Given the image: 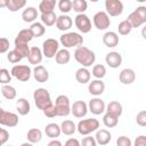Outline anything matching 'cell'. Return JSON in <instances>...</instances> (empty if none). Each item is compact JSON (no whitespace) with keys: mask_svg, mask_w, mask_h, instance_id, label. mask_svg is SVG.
Instances as JSON below:
<instances>
[{"mask_svg":"<svg viewBox=\"0 0 146 146\" xmlns=\"http://www.w3.org/2000/svg\"><path fill=\"white\" fill-rule=\"evenodd\" d=\"M73 25V19L72 17H70L68 15H64L62 14L60 16L57 17V22H56V27L59 31H68Z\"/></svg>","mask_w":146,"mask_h":146,"instance_id":"cell-18","label":"cell"},{"mask_svg":"<svg viewBox=\"0 0 146 146\" xmlns=\"http://www.w3.org/2000/svg\"><path fill=\"white\" fill-rule=\"evenodd\" d=\"M92 23L97 30L103 31V30H106L107 27H110L111 19L106 11H97L92 17Z\"/></svg>","mask_w":146,"mask_h":146,"instance_id":"cell-8","label":"cell"},{"mask_svg":"<svg viewBox=\"0 0 146 146\" xmlns=\"http://www.w3.org/2000/svg\"><path fill=\"white\" fill-rule=\"evenodd\" d=\"M64 146H81V141H79L76 138H68Z\"/></svg>","mask_w":146,"mask_h":146,"instance_id":"cell-53","label":"cell"},{"mask_svg":"<svg viewBox=\"0 0 146 146\" xmlns=\"http://www.w3.org/2000/svg\"><path fill=\"white\" fill-rule=\"evenodd\" d=\"M89 108H88V104L83 100H76L73 103V105L71 106V113L73 114V116L78 117V119H82L87 115Z\"/></svg>","mask_w":146,"mask_h":146,"instance_id":"cell-13","label":"cell"},{"mask_svg":"<svg viewBox=\"0 0 146 146\" xmlns=\"http://www.w3.org/2000/svg\"><path fill=\"white\" fill-rule=\"evenodd\" d=\"M74 59L82 65V67H89L91 66L95 60H96V55L92 50H90L89 48L84 47V46H81L79 48H76L74 50Z\"/></svg>","mask_w":146,"mask_h":146,"instance_id":"cell-1","label":"cell"},{"mask_svg":"<svg viewBox=\"0 0 146 146\" xmlns=\"http://www.w3.org/2000/svg\"><path fill=\"white\" fill-rule=\"evenodd\" d=\"M105 9L108 16L116 17L123 13V3L120 0H106Z\"/></svg>","mask_w":146,"mask_h":146,"instance_id":"cell-10","label":"cell"},{"mask_svg":"<svg viewBox=\"0 0 146 146\" xmlns=\"http://www.w3.org/2000/svg\"><path fill=\"white\" fill-rule=\"evenodd\" d=\"M30 30L32 31L34 38H40L46 33V26L41 22H34L33 24H31Z\"/></svg>","mask_w":146,"mask_h":146,"instance_id":"cell-35","label":"cell"},{"mask_svg":"<svg viewBox=\"0 0 146 146\" xmlns=\"http://www.w3.org/2000/svg\"><path fill=\"white\" fill-rule=\"evenodd\" d=\"M132 29L133 27H132V25L130 24V22L128 19H124V21L120 22L119 25H117V31L121 35H128L131 32Z\"/></svg>","mask_w":146,"mask_h":146,"instance_id":"cell-38","label":"cell"},{"mask_svg":"<svg viewBox=\"0 0 146 146\" xmlns=\"http://www.w3.org/2000/svg\"><path fill=\"white\" fill-rule=\"evenodd\" d=\"M59 51V42L56 39L49 38L46 39L42 43V52L46 58H54L56 57L57 52Z\"/></svg>","mask_w":146,"mask_h":146,"instance_id":"cell-6","label":"cell"},{"mask_svg":"<svg viewBox=\"0 0 146 146\" xmlns=\"http://www.w3.org/2000/svg\"><path fill=\"white\" fill-rule=\"evenodd\" d=\"M136 122L140 127H146V111H140L136 115Z\"/></svg>","mask_w":146,"mask_h":146,"instance_id":"cell-47","label":"cell"},{"mask_svg":"<svg viewBox=\"0 0 146 146\" xmlns=\"http://www.w3.org/2000/svg\"><path fill=\"white\" fill-rule=\"evenodd\" d=\"M106 64L112 68H117L122 64V55L117 51H110L105 56Z\"/></svg>","mask_w":146,"mask_h":146,"instance_id":"cell-14","label":"cell"},{"mask_svg":"<svg viewBox=\"0 0 146 146\" xmlns=\"http://www.w3.org/2000/svg\"><path fill=\"white\" fill-rule=\"evenodd\" d=\"M58 8H59L62 14L66 15L67 13H70L73 9V3L71 0H60L58 2Z\"/></svg>","mask_w":146,"mask_h":146,"instance_id":"cell-41","label":"cell"},{"mask_svg":"<svg viewBox=\"0 0 146 146\" xmlns=\"http://www.w3.org/2000/svg\"><path fill=\"white\" fill-rule=\"evenodd\" d=\"M1 94L8 100L15 99L16 98V95H17L16 89L13 86H10V84H3V86H1Z\"/></svg>","mask_w":146,"mask_h":146,"instance_id":"cell-32","label":"cell"},{"mask_svg":"<svg viewBox=\"0 0 146 146\" xmlns=\"http://www.w3.org/2000/svg\"><path fill=\"white\" fill-rule=\"evenodd\" d=\"M81 146H97V141H96L95 137L86 136L81 140Z\"/></svg>","mask_w":146,"mask_h":146,"instance_id":"cell-48","label":"cell"},{"mask_svg":"<svg viewBox=\"0 0 146 146\" xmlns=\"http://www.w3.org/2000/svg\"><path fill=\"white\" fill-rule=\"evenodd\" d=\"M47 146H63V144H62L59 140H57V139H51V140L48 143Z\"/></svg>","mask_w":146,"mask_h":146,"instance_id":"cell-54","label":"cell"},{"mask_svg":"<svg viewBox=\"0 0 146 146\" xmlns=\"http://www.w3.org/2000/svg\"><path fill=\"white\" fill-rule=\"evenodd\" d=\"M59 42L65 49L73 48V47L79 48L83 44V36L78 32H67L60 35Z\"/></svg>","mask_w":146,"mask_h":146,"instance_id":"cell-3","label":"cell"},{"mask_svg":"<svg viewBox=\"0 0 146 146\" xmlns=\"http://www.w3.org/2000/svg\"><path fill=\"white\" fill-rule=\"evenodd\" d=\"M7 59H8V62L11 63V64H17V63H19L23 58L17 54L16 50H10V51L7 54Z\"/></svg>","mask_w":146,"mask_h":146,"instance_id":"cell-44","label":"cell"},{"mask_svg":"<svg viewBox=\"0 0 146 146\" xmlns=\"http://www.w3.org/2000/svg\"><path fill=\"white\" fill-rule=\"evenodd\" d=\"M33 99H34L35 106L39 110H41L42 112L52 105V100L50 98V94L44 88H38V89H35L34 92H33Z\"/></svg>","mask_w":146,"mask_h":146,"instance_id":"cell-2","label":"cell"},{"mask_svg":"<svg viewBox=\"0 0 146 146\" xmlns=\"http://www.w3.org/2000/svg\"><path fill=\"white\" fill-rule=\"evenodd\" d=\"M34 38L32 31L30 29H24L18 32L15 38V44H29V42Z\"/></svg>","mask_w":146,"mask_h":146,"instance_id":"cell-16","label":"cell"},{"mask_svg":"<svg viewBox=\"0 0 146 146\" xmlns=\"http://www.w3.org/2000/svg\"><path fill=\"white\" fill-rule=\"evenodd\" d=\"M26 138H27V140H29L30 143L36 144V143L41 141V139H42V132H41V130L38 129V128H32V129H30V130L27 131Z\"/></svg>","mask_w":146,"mask_h":146,"instance_id":"cell-31","label":"cell"},{"mask_svg":"<svg viewBox=\"0 0 146 146\" xmlns=\"http://www.w3.org/2000/svg\"><path fill=\"white\" fill-rule=\"evenodd\" d=\"M43 114L47 116V117H55V116H58V112H57V108L55 106V104H52L50 107H48L47 110L43 111Z\"/></svg>","mask_w":146,"mask_h":146,"instance_id":"cell-49","label":"cell"},{"mask_svg":"<svg viewBox=\"0 0 146 146\" xmlns=\"http://www.w3.org/2000/svg\"><path fill=\"white\" fill-rule=\"evenodd\" d=\"M141 36L146 40V25H144V27L141 29Z\"/></svg>","mask_w":146,"mask_h":146,"instance_id":"cell-55","label":"cell"},{"mask_svg":"<svg viewBox=\"0 0 146 146\" xmlns=\"http://www.w3.org/2000/svg\"><path fill=\"white\" fill-rule=\"evenodd\" d=\"M95 139H96V141H97L98 145L105 146V145H107V144L111 141L112 135H111V132H110L108 130H106V129H100V130H97L96 136H95Z\"/></svg>","mask_w":146,"mask_h":146,"instance_id":"cell-22","label":"cell"},{"mask_svg":"<svg viewBox=\"0 0 146 146\" xmlns=\"http://www.w3.org/2000/svg\"><path fill=\"white\" fill-rule=\"evenodd\" d=\"M44 132L49 138L56 139L60 136L62 129H60V125H58L57 123H48L44 128Z\"/></svg>","mask_w":146,"mask_h":146,"instance_id":"cell-25","label":"cell"},{"mask_svg":"<svg viewBox=\"0 0 146 146\" xmlns=\"http://www.w3.org/2000/svg\"><path fill=\"white\" fill-rule=\"evenodd\" d=\"M33 78L39 83H44L49 79V72L43 65H38L33 68Z\"/></svg>","mask_w":146,"mask_h":146,"instance_id":"cell-15","label":"cell"},{"mask_svg":"<svg viewBox=\"0 0 146 146\" xmlns=\"http://www.w3.org/2000/svg\"><path fill=\"white\" fill-rule=\"evenodd\" d=\"M0 124L3 127H16L18 124V116L17 114L13 112L5 111L3 108H0Z\"/></svg>","mask_w":146,"mask_h":146,"instance_id":"cell-9","label":"cell"},{"mask_svg":"<svg viewBox=\"0 0 146 146\" xmlns=\"http://www.w3.org/2000/svg\"><path fill=\"white\" fill-rule=\"evenodd\" d=\"M91 74L98 79V80H102L105 75H106V67L103 65V64H96L94 65L92 70H91Z\"/></svg>","mask_w":146,"mask_h":146,"instance_id":"cell-37","label":"cell"},{"mask_svg":"<svg viewBox=\"0 0 146 146\" xmlns=\"http://www.w3.org/2000/svg\"><path fill=\"white\" fill-rule=\"evenodd\" d=\"M57 15L54 13H49V14H41L40 16V19H41V23L44 25V26H52L56 24L57 22Z\"/></svg>","mask_w":146,"mask_h":146,"instance_id":"cell-33","label":"cell"},{"mask_svg":"<svg viewBox=\"0 0 146 146\" xmlns=\"http://www.w3.org/2000/svg\"><path fill=\"white\" fill-rule=\"evenodd\" d=\"M8 139H9V132L5 128H1V130H0V144L5 145Z\"/></svg>","mask_w":146,"mask_h":146,"instance_id":"cell-51","label":"cell"},{"mask_svg":"<svg viewBox=\"0 0 146 146\" xmlns=\"http://www.w3.org/2000/svg\"><path fill=\"white\" fill-rule=\"evenodd\" d=\"M129 22H130V24L132 25V27H139V26H141L144 23L141 22V19L139 18V16L135 13V11H132L129 16H128V18H127Z\"/></svg>","mask_w":146,"mask_h":146,"instance_id":"cell-43","label":"cell"},{"mask_svg":"<svg viewBox=\"0 0 146 146\" xmlns=\"http://www.w3.org/2000/svg\"><path fill=\"white\" fill-rule=\"evenodd\" d=\"M116 146H132L131 139L127 136H120L116 139Z\"/></svg>","mask_w":146,"mask_h":146,"instance_id":"cell-46","label":"cell"},{"mask_svg":"<svg viewBox=\"0 0 146 146\" xmlns=\"http://www.w3.org/2000/svg\"><path fill=\"white\" fill-rule=\"evenodd\" d=\"M88 90L91 95L94 96H100L104 91H105V83L102 81V80H98V79H95L92 81L89 82L88 84Z\"/></svg>","mask_w":146,"mask_h":146,"instance_id":"cell-17","label":"cell"},{"mask_svg":"<svg viewBox=\"0 0 146 146\" xmlns=\"http://www.w3.org/2000/svg\"><path fill=\"white\" fill-rule=\"evenodd\" d=\"M73 3V10L75 13L79 14H84V11L87 10V7H88V3L86 0H73L72 1Z\"/></svg>","mask_w":146,"mask_h":146,"instance_id":"cell-39","label":"cell"},{"mask_svg":"<svg viewBox=\"0 0 146 146\" xmlns=\"http://www.w3.org/2000/svg\"><path fill=\"white\" fill-rule=\"evenodd\" d=\"M22 18L25 23H34L38 18V9L34 7H27L22 13Z\"/></svg>","mask_w":146,"mask_h":146,"instance_id":"cell-23","label":"cell"},{"mask_svg":"<svg viewBox=\"0 0 146 146\" xmlns=\"http://www.w3.org/2000/svg\"><path fill=\"white\" fill-rule=\"evenodd\" d=\"M55 106L58 112V116H67L71 113V104L70 98L66 95H59L57 96L55 100Z\"/></svg>","mask_w":146,"mask_h":146,"instance_id":"cell-7","label":"cell"},{"mask_svg":"<svg viewBox=\"0 0 146 146\" xmlns=\"http://www.w3.org/2000/svg\"><path fill=\"white\" fill-rule=\"evenodd\" d=\"M8 146H13V145H8Z\"/></svg>","mask_w":146,"mask_h":146,"instance_id":"cell-58","label":"cell"},{"mask_svg":"<svg viewBox=\"0 0 146 146\" xmlns=\"http://www.w3.org/2000/svg\"><path fill=\"white\" fill-rule=\"evenodd\" d=\"M16 110L21 115H26L31 111V105L26 98H18L16 100Z\"/></svg>","mask_w":146,"mask_h":146,"instance_id":"cell-26","label":"cell"},{"mask_svg":"<svg viewBox=\"0 0 146 146\" xmlns=\"http://www.w3.org/2000/svg\"><path fill=\"white\" fill-rule=\"evenodd\" d=\"M0 7H7V0H1L0 1Z\"/></svg>","mask_w":146,"mask_h":146,"instance_id":"cell-56","label":"cell"},{"mask_svg":"<svg viewBox=\"0 0 146 146\" xmlns=\"http://www.w3.org/2000/svg\"><path fill=\"white\" fill-rule=\"evenodd\" d=\"M42 58H43V52H42V49H40L39 47H31V51H30V55H29V63L32 64V65H35L38 66L41 62H42Z\"/></svg>","mask_w":146,"mask_h":146,"instance_id":"cell-20","label":"cell"},{"mask_svg":"<svg viewBox=\"0 0 146 146\" xmlns=\"http://www.w3.org/2000/svg\"><path fill=\"white\" fill-rule=\"evenodd\" d=\"M103 123L107 128H114L119 123V117L113 115V114H111V113H108V112H106L104 114V116H103Z\"/></svg>","mask_w":146,"mask_h":146,"instance_id":"cell-34","label":"cell"},{"mask_svg":"<svg viewBox=\"0 0 146 146\" xmlns=\"http://www.w3.org/2000/svg\"><path fill=\"white\" fill-rule=\"evenodd\" d=\"M106 112H108V113L120 117L122 112H123V107H122L121 103H119L116 100H113V102H110L108 105L106 106Z\"/></svg>","mask_w":146,"mask_h":146,"instance_id":"cell-29","label":"cell"},{"mask_svg":"<svg viewBox=\"0 0 146 146\" xmlns=\"http://www.w3.org/2000/svg\"><path fill=\"white\" fill-rule=\"evenodd\" d=\"M21 146H33V144L30 143V141H27V143H23V144H21Z\"/></svg>","mask_w":146,"mask_h":146,"instance_id":"cell-57","label":"cell"},{"mask_svg":"<svg viewBox=\"0 0 146 146\" xmlns=\"http://www.w3.org/2000/svg\"><path fill=\"white\" fill-rule=\"evenodd\" d=\"M11 73H9V71L7 68H1L0 70V83L3 84H9V82L11 81Z\"/></svg>","mask_w":146,"mask_h":146,"instance_id":"cell-42","label":"cell"},{"mask_svg":"<svg viewBox=\"0 0 146 146\" xmlns=\"http://www.w3.org/2000/svg\"><path fill=\"white\" fill-rule=\"evenodd\" d=\"M14 50H16L22 58H29L31 48L29 47V44H15Z\"/></svg>","mask_w":146,"mask_h":146,"instance_id":"cell-40","label":"cell"},{"mask_svg":"<svg viewBox=\"0 0 146 146\" xmlns=\"http://www.w3.org/2000/svg\"><path fill=\"white\" fill-rule=\"evenodd\" d=\"M98 128H99V121L94 117L80 120L76 125V130L81 136H89L91 132L97 131Z\"/></svg>","mask_w":146,"mask_h":146,"instance_id":"cell-4","label":"cell"},{"mask_svg":"<svg viewBox=\"0 0 146 146\" xmlns=\"http://www.w3.org/2000/svg\"><path fill=\"white\" fill-rule=\"evenodd\" d=\"M9 50V40L6 38H1L0 39V52L5 54Z\"/></svg>","mask_w":146,"mask_h":146,"instance_id":"cell-50","label":"cell"},{"mask_svg":"<svg viewBox=\"0 0 146 146\" xmlns=\"http://www.w3.org/2000/svg\"><path fill=\"white\" fill-rule=\"evenodd\" d=\"M103 43L107 48H114L119 44V35L116 32L107 31L103 35Z\"/></svg>","mask_w":146,"mask_h":146,"instance_id":"cell-19","label":"cell"},{"mask_svg":"<svg viewBox=\"0 0 146 146\" xmlns=\"http://www.w3.org/2000/svg\"><path fill=\"white\" fill-rule=\"evenodd\" d=\"M57 5L56 0H42L39 3V10L41 14H49L54 13L55 6Z\"/></svg>","mask_w":146,"mask_h":146,"instance_id":"cell-27","label":"cell"},{"mask_svg":"<svg viewBox=\"0 0 146 146\" xmlns=\"http://www.w3.org/2000/svg\"><path fill=\"white\" fill-rule=\"evenodd\" d=\"M25 5H26L25 0H7V8L13 13L24 8Z\"/></svg>","mask_w":146,"mask_h":146,"instance_id":"cell-36","label":"cell"},{"mask_svg":"<svg viewBox=\"0 0 146 146\" xmlns=\"http://www.w3.org/2000/svg\"><path fill=\"white\" fill-rule=\"evenodd\" d=\"M119 79H120V82L123 84H131L136 80V73L132 68H124L120 72Z\"/></svg>","mask_w":146,"mask_h":146,"instance_id":"cell-21","label":"cell"},{"mask_svg":"<svg viewBox=\"0 0 146 146\" xmlns=\"http://www.w3.org/2000/svg\"><path fill=\"white\" fill-rule=\"evenodd\" d=\"M74 24L81 33H88L91 30V21L86 14H79L74 18Z\"/></svg>","mask_w":146,"mask_h":146,"instance_id":"cell-11","label":"cell"},{"mask_svg":"<svg viewBox=\"0 0 146 146\" xmlns=\"http://www.w3.org/2000/svg\"><path fill=\"white\" fill-rule=\"evenodd\" d=\"M70 59H71V52H70L68 49H65V48L59 49V51L57 52V55H56V57H55L56 63L59 64V65H65V64H67V63L70 62Z\"/></svg>","mask_w":146,"mask_h":146,"instance_id":"cell-28","label":"cell"},{"mask_svg":"<svg viewBox=\"0 0 146 146\" xmlns=\"http://www.w3.org/2000/svg\"><path fill=\"white\" fill-rule=\"evenodd\" d=\"M133 11L139 16V18L141 19V22L145 24L146 23V6H139Z\"/></svg>","mask_w":146,"mask_h":146,"instance_id":"cell-45","label":"cell"},{"mask_svg":"<svg viewBox=\"0 0 146 146\" xmlns=\"http://www.w3.org/2000/svg\"><path fill=\"white\" fill-rule=\"evenodd\" d=\"M60 129H62V133L66 136H72L76 131V125L71 120H64L60 124Z\"/></svg>","mask_w":146,"mask_h":146,"instance_id":"cell-30","label":"cell"},{"mask_svg":"<svg viewBox=\"0 0 146 146\" xmlns=\"http://www.w3.org/2000/svg\"><path fill=\"white\" fill-rule=\"evenodd\" d=\"M88 108L89 111L95 114V115H100L103 114L105 111H106V105H105V102L102 99V98H98V97H95V98H91L88 103Z\"/></svg>","mask_w":146,"mask_h":146,"instance_id":"cell-12","label":"cell"},{"mask_svg":"<svg viewBox=\"0 0 146 146\" xmlns=\"http://www.w3.org/2000/svg\"><path fill=\"white\" fill-rule=\"evenodd\" d=\"M10 73L18 81L27 82L30 80L31 75L33 74V70H31V67L29 65H22V64H19V65H14L11 67Z\"/></svg>","mask_w":146,"mask_h":146,"instance_id":"cell-5","label":"cell"},{"mask_svg":"<svg viewBox=\"0 0 146 146\" xmlns=\"http://www.w3.org/2000/svg\"><path fill=\"white\" fill-rule=\"evenodd\" d=\"M90 78H91V73L87 67H80L75 72V79L81 84L90 82Z\"/></svg>","mask_w":146,"mask_h":146,"instance_id":"cell-24","label":"cell"},{"mask_svg":"<svg viewBox=\"0 0 146 146\" xmlns=\"http://www.w3.org/2000/svg\"><path fill=\"white\" fill-rule=\"evenodd\" d=\"M132 146H146V136H138L136 137Z\"/></svg>","mask_w":146,"mask_h":146,"instance_id":"cell-52","label":"cell"}]
</instances>
